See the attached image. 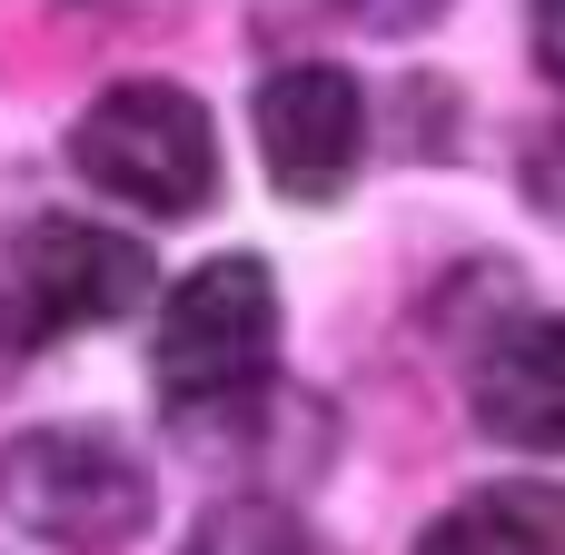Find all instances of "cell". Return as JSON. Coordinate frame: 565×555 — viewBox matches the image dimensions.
<instances>
[{"label": "cell", "mask_w": 565, "mask_h": 555, "mask_svg": "<svg viewBox=\"0 0 565 555\" xmlns=\"http://www.w3.org/2000/svg\"><path fill=\"white\" fill-rule=\"evenodd\" d=\"M70 169L149 218H199L218 199V129L179 79H109L70 119Z\"/></svg>", "instance_id": "cell-1"}, {"label": "cell", "mask_w": 565, "mask_h": 555, "mask_svg": "<svg viewBox=\"0 0 565 555\" xmlns=\"http://www.w3.org/2000/svg\"><path fill=\"white\" fill-rule=\"evenodd\" d=\"M0 516L60 555H119L149 526V467L109 427H30L0 447Z\"/></svg>", "instance_id": "cell-2"}, {"label": "cell", "mask_w": 565, "mask_h": 555, "mask_svg": "<svg viewBox=\"0 0 565 555\" xmlns=\"http://www.w3.org/2000/svg\"><path fill=\"white\" fill-rule=\"evenodd\" d=\"M278 357V278L268 258H199L169 288L159 318V397L179 417H209L228 397H248Z\"/></svg>", "instance_id": "cell-3"}, {"label": "cell", "mask_w": 565, "mask_h": 555, "mask_svg": "<svg viewBox=\"0 0 565 555\" xmlns=\"http://www.w3.org/2000/svg\"><path fill=\"white\" fill-rule=\"evenodd\" d=\"M149 248L99 228V218H40L20 248H10V278H0V338L10 348H40V338H70V328H109L149 298Z\"/></svg>", "instance_id": "cell-4"}, {"label": "cell", "mask_w": 565, "mask_h": 555, "mask_svg": "<svg viewBox=\"0 0 565 555\" xmlns=\"http://www.w3.org/2000/svg\"><path fill=\"white\" fill-rule=\"evenodd\" d=\"M248 119H258V169H268V189L298 199V209L338 199V189L358 179V159H367V99H358V79H348L338 60H288V70H268Z\"/></svg>", "instance_id": "cell-5"}, {"label": "cell", "mask_w": 565, "mask_h": 555, "mask_svg": "<svg viewBox=\"0 0 565 555\" xmlns=\"http://www.w3.org/2000/svg\"><path fill=\"white\" fill-rule=\"evenodd\" d=\"M467 407L507 447H565V318H516L477 348Z\"/></svg>", "instance_id": "cell-6"}, {"label": "cell", "mask_w": 565, "mask_h": 555, "mask_svg": "<svg viewBox=\"0 0 565 555\" xmlns=\"http://www.w3.org/2000/svg\"><path fill=\"white\" fill-rule=\"evenodd\" d=\"M417 555H565V497L556 487H487V497H457Z\"/></svg>", "instance_id": "cell-7"}, {"label": "cell", "mask_w": 565, "mask_h": 555, "mask_svg": "<svg viewBox=\"0 0 565 555\" xmlns=\"http://www.w3.org/2000/svg\"><path fill=\"white\" fill-rule=\"evenodd\" d=\"M179 555H308V536H298L288 506H268V497H228V506H209V516L189 526V546H179Z\"/></svg>", "instance_id": "cell-8"}, {"label": "cell", "mask_w": 565, "mask_h": 555, "mask_svg": "<svg viewBox=\"0 0 565 555\" xmlns=\"http://www.w3.org/2000/svg\"><path fill=\"white\" fill-rule=\"evenodd\" d=\"M526 40H536V70L565 79V0H526Z\"/></svg>", "instance_id": "cell-9"}, {"label": "cell", "mask_w": 565, "mask_h": 555, "mask_svg": "<svg viewBox=\"0 0 565 555\" xmlns=\"http://www.w3.org/2000/svg\"><path fill=\"white\" fill-rule=\"evenodd\" d=\"M358 10H367V20H387V30H417V20H437L447 0H358Z\"/></svg>", "instance_id": "cell-10"}]
</instances>
